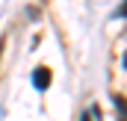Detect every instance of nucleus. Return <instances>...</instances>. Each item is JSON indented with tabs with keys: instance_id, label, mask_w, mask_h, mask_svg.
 I'll list each match as a JSON object with an SVG mask.
<instances>
[{
	"instance_id": "nucleus-1",
	"label": "nucleus",
	"mask_w": 127,
	"mask_h": 121,
	"mask_svg": "<svg viewBox=\"0 0 127 121\" xmlns=\"http://www.w3.org/2000/svg\"><path fill=\"white\" fill-rule=\"evenodd\" d=\"M50 80H53V74H50V68H44V65H41V68H35V71H32V86H35L38 91L50 89Z\"/></svg>"
},
{
	"instance_id": "nucleus-2",
	"label": "nucleus",
	"mask_w": 127,
	"mask_h": 121,
	"mask_svg": "<svg viewBox=\"0 0 127 121\" xmlns=\"http://www.w3.org/2000/svg\"><path fill=\"white\" fill-rule=\"evenodd\" d=\"M112 103L118 106V115H121V118L127 121V100H124V97H121V94H115V97H112Z\"/></svg>"
},
{
	"instance_id": "nucleus-3",
	"label": "nucleus",
	"mask_w": 127,
	"mask_h": 121,
	"mask_svg": "<svg viewBox=\"0 0 127 121\" xmlns=\"http://www.w3.org/2000/svg\"><path fill=\"white\" fill-rule=\"evenodd\" d=\"M115 18H127V0L118 3V9H115Z\"/></svg>"
},
{
	"instance_id": "nucleus-4",
	"label": "nucleus",
	"mask_w": 127,
	"mask_h": 121,
	"mask_svg": "<svg viewBox=\"0 0 127 121\" xmlns=\"http://www.w3.org/2000/svg\"><path fill=\"white\" fill-rule=\"evenodd\" d=\"M80 121H92V118H89V115H86V112H83V118H80Z\"/></svg>"
},
{
	"instance_id": "nucleus-5",
	"label": "nucleus",
	"mask_w": 127,
	"mask_h": 121,
	"mask_svg": "<svg viewBox=\"0 0 127 121\" xmlns=\"http://www.w3.org/2000/svg\"><path fill=\"white\" fill-rule=\"evenodd\" d=\"M121 65H124V68H127V53H124V62H121Z\"/></svg>"
},
{
	"instance_id": "nucleus-6",
	"label": "nucleus",
	"mask_w": 127,
	"mask_h": 121,
	"mask_svg": "<svg viewBox=\"0 0 127 121\" xmlns=\"http://www.w3.org/2000/svg\"><path fill=\"white\" fill-rule=\"evenodd\" d=\"M0 53H3V41H0Z\"/></svg>"
},
{
	"instance_id": "nucleus-7",
	"label": "nucleus",
	"mask_w": 127,
	"mask_h": 121,
	"mask_svg": "<svg viewBox=\"0 0 127 121\" xmlns=\"http://www.w3.org/2000/svg\"><path fill=\"white\" fill-rule=\"evenodd\" d=\"M118 121H124V118H118Z\"/></svg>"
}]
</instances>
